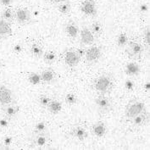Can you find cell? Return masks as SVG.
<instances>
[{"instance_id":"cell-1","label":"cell","mask_w":150,"mask_h":150,"mask_svg":"<svg viewBox=\"0 0 150 150\" xmlns=\"http://www.w3.org/2000/svg\"><path fill=\"white\" fill-rule=\"evenodd\" d=\"M93 87L97 92H98L100 94H108L110 93L113 87L114 83L113 80L108 75H103L99 77H98L93 82Z\"/></svg>"},{"instance_id":"cell-2","label":"cell","mask_w":150,"mask_h":150,"mask_svg":"<svg viewBox=\"0 0 150 150\" xmlns=\"http://www.w3.org/2000/svg\"><path fill=\"white\" fill-rule=\"evenodd\" d=\"M144 112H146V106L144 103H142V101L134 99V100H131L130 103L127 105L125 110V116L127 119L131 120L136 115Z\"/></svg>"},{"instance_id":"cell-3","label":"cell","mask_w":150,"mask_h":150,"mask_svg":"<svg viewBox=\"0 0 150 150\" xmlns=\"http://www.w3.org/2000/svg\"><path fill=\"white\" fill-rule=\"evenodd\" d=\"M95 105L97 110L100 114H107L112 110V103L111 100L105 97L103 94L99 95L98 98H95Z\"/></svg>"},{"instance_id":"cell-4","label":"cell","mask_w":150,"mask_h":150,"mask_svg":"<svg viewBox=\"0 0 150 150\" xmlns=\"http://www.w3.org/2000/svg\"><path fill=\"white\" fill-rule=\"evenodd\" d=\"M101 55H102L101 49L97 46H93L86 49L84 57H85L86 63L88 65H93L98 62V60L101 58Z\"/></svg>"},{"instance_id":"cell-5","label":"cell","mask_w":150,"mask_h":150,"mask_svg":"<svg viewBox=\"0 0 150 150\" xmlns=\"http://www.w3.org/2000/svg\"><path fill=\"white\" fill-rule=\"evenodd\" d=\"M126 52L130 58L137 59L142 55V54L143 53V46L138 42L131 41V42H128V43L127 44Z\"/></svg>"},{"instance_id":"cell-6","label":"cell","mask_w":150,"mask_h":150,"mask_svg":"<svg viewBox=\"0 0 150 150\" xmlns=\"http://www.w3.org/2000/svg\"><path fill=\"white\" fill-rule=\"evenodd\" d=\"M13 93L10 89L4 85L0 86V104L5 107L13 103Z\"/></svg>"},{"instance_id":"cell-7","label":"cell","mask_w":150,"mask_h":150,"mask_svg":"<svg viewBox=\"0 0 150 150\" xmlns=\"http://www.w3.org/2000/svg\"><path fill=\"white\" fill-rule=\"evenodd\" d=\"M81 11L88 16H94L97 15V6L93 0H84L81 4Z\"/></svg>"},{"instance_id":"cell-8","label":"cell","mask_w":150,"mask_h":150,"mask_svg":"<svg viewBox=\"0 0 150 150\" xmlns=\"http://www.w3.org/2000/svg\"><path fill=\"white\" fill-rule=\"evenodd\" d=\"M64 59L65 64L70 67L77 66L81 60V57L78 55L76 51H74V50H67L64 53Z\"/></svg>"},{"instance_id":"cell-9","label":"cell","mask_w":150,"mask_h":150,"mask_svg":"<svg viewBox=\"0 0 150 150\" xmlns=\"http://www.w3.org/2000/svg\"><path fill=\"white\" fill-rule=\"evenodd\" d=\"M16 18L17 22L21 25H28L32 21L31 13L26 8H19L16 12Z\"/></svg>"},{"instance_id":"cell-10","label":"cell","mask_w":150,"mask_h":150,"mask_svg":"<svg viewBox=\"0 0 150 150\" xmlns=\"http://www.w3.org/2000/svg\"><path fill=\"white\" fill-rule=\"evenodd\" d=\"M81 42L86 46H91L94 43V35L87 27H84L81 31Z\"/></svg>"},{"instance_id":"cell-11","label":"cell","mask_w":150,"mask_h":150,"mask_svg":"<svg viewBox=\"0 0 150 150\" xmlns=\"http://www.w3.org/2000/svg\"><path fill=\"white\" fill-rule=\"evenodd\" d=\"M131 120L134 127H143L149 123V115H148L147 112H144L136 115L135 117L131 119Z\"/></svg>"},{"instance_id":"cell-12","label":"cell","mask_w":150,"mask_h":150,"mask_svg":"<svg viewBox=\"0 0 150 150\" xmlns=\"http://www.w3.org/2000/svg\"><path fill=\"white\" fill-rule=\"evenodd\" d=\"M71 135L81 142L84 141L87 137V130L82 126H76L73 127L71 131Z\"/></svg>"},{"instance_id":"cell-13","label":"cell","mask_w":150,"mask_h":150,"mask_svg":"<svg viewBox=\"0 0 150 150\" xmlns=\"http://www.w3.org/2000/svg\"><path fill=\"white\" fill-rule=\"evenodd\" d=\"M12 35L10 23L0 18V38H6Z\"/></svg>"},{"instance_id":"cell-14","label":"cell","mask_w":150,"mask_h":150,"mask_svg":"<svg viewBox=\"0 0 150 150\" xmlns=\"http://www.w3.org/2000/svg\"><path fill=\"white\" fill-rule=\"evenodd\" d=\"M125 72L127 75L130 76H137L141 72V67L136 62H130L126 64Z\"/></svg>"},{"instance_id":"cell-15","label":"cell","mask_w":150,"mask_h":150,"mask_svg":"<svg viewBox=\"0 0 150 150\" xmlns=\"http://www.w3.org/2000/svg\"><path fill=\"white\" fill-rule=\"evenodd\" d=\"M47 142H48V135H47V133H46V132L34 134L33 143L35 146L42 148V147L47 145Z\"/></svg>"},{"instance_id":"cell-16","label":"cell","mask_w":150,"mask_h":150,"mask_svg":"<svg viewBox=\"0 0 150 150\" xmlns=\"http://www.w3.org/2000/svg\"><path fill=\"white\" fill-rule=\"evenodd\" d=\"M41 76V80L43 83L50 84L53 83L56 80V74L54 71L51 69H46L40 74Z\"/></svg>"},{"instance_id":"cell-17","label":"cell","mask_w":150,"mask_h":150,"mask_svg":"<svg viewBox=\"0 0 150 150\" xmlns=\"http://www.w3.org/2000/svg\"><path fill=\"white\" fill-rule=\"evenodd\" d=\"M107 128L103 122H98L92 127V132L97 137H103L106 134Z\"/></svg>"},{"instance_id":"cell-18","label":"cell","mask_w":150,"mask_h":150,"mask_svg":"<svg viewBox=\"0 0 150 150\" xmlns=\"http://www.w3.org/2000/svg\"><path fill=\"white\" fill-rule=\"evenodd\" d=\"M65 32L71 38H76L79 34V29L74 22H69L65 25Z\"/></svg>"},{"instance_id":"cell-19","label":"cell","mask_w":150,"mask_h":150,"mask_svg":"<svg viewBox=\"0 0 150 150\" xmlns=\"http://www.w3.org/2000/svg\"><path fill=\"white\" fill-rule=\"evenodd\" d=\"M4 108V114L8 118H12V117L16 116L18 114V112L20 111V107L15 103H10V104H8Z\"/></svg>"},{"instance_id":"cell-20","label":"cell","mask_w":150,"mask_h":150,"mask_svg":"<svg viewBox=\"0 0 150 150\" xmlns=\"http://www.w3.org/2000/svg\"><path fill=\"white\" fill-rule=\"evenodd\" d=\"M48 111L53 115H58L62 110V103L58 100H51L47 106Z\"/></svg>"},{"instance_id":"cell-21","label":"cell","mask_w":150,"mask_h":150,"mask_svg":"<svg viewBox=\"0 0 150 150\" xmlns=\"http://www.w3.org/2000/svg\"><path fill=\"white\" fill-rule=\"evenodd\" d=\"M30 52L32 54V56L36 57V58H40L43 54V49L42 47L38 44V43H33L31 46V49Z\"/></svg>"},{"instance_id":"cell-22","label":"cell","mask_w":150,"mask_h":150,"mask_svg":"<svg viewBox=\"0 0 150 150\" xmlns=\"http://www.w3.org/2000/svg\"><path fill=\"white\" fill-rule=\"evenodd\" d=\"M42 57H43V60L44 62L47 64H54L56 61L57 59V55L53 51H48V52H46L42 54Z\"/></svg>"},{"instance_id":"cell-23","label":"cell","mask_w":150,"mask_h":150,"mask_svg":"<svg viewBox=\"0 0 150 150\" xmlns=\"http://www.w3.org/2000/svg\"><path fill=\"white\" fill-rule=\"evenodd\" d=\"M91 32L94 35V37H99L102 32H103V25L102 24L98 21H94L93 23L91 25Z\"/></svg>"},{"instance_id":"cell-24","label":"cell","mask_w":150,"mask_h":150,"mask_svg":"<svg viewBox=\"0 0 150 150\" xmlns=\"http://www.w3.org/2000/svg\"><path fill=\"white\" fill-rule=\"evenodd\" d=\"M129 42V38H128V36L126 32H121L120 33L116 40V42H117V45L120 47H126L127 44Z\"/></svg>"},{"instance_id":"cell-25","label":"cell","mask_w":150,"mask_h":150,"mask_svg":"<svg viewBox=\"0 0 150 150\" xmlns=\"http://www.w3.org/2000/svg\"><path fill=\"white\" fill-rule=\"evenodd\" d=\"M1 18L4 19V20H5L6 21H8L9 23H11V21H12L13 19H14V11H13V9L11 8H5V9L4 10L3 14H2Z\"/></svg>"},{"instance_id":"cell-26","label":"cell","mask_w":150,"mask_h":150,"mask_svg":"<svg viewBox=\"0 0 150 150\" xmlns=\"http://www.w3.org/2000/svg\"><path fill=\"white\" fill-rule=\"evenodd\" d=\"M28 81L32 84V85H38L42 82L41 80V76L38 73L36 72H32L28 76Z\"/></svg>"},{"instance_id":"cell-27","label":"cell","mask_w":150,"mask_h":150,"mask_svg":"<svg viewBox=\"0 0 150 150\" xmlns=\"http://www.w3.org/2000/svg\"><path fill=\"white\" fill-rule=\"evenodd\" d=\"M71 4H70L69 2H67V1L63 2V3H60V4H59V7H58V10H59L61 14H63V15H67V14H69L70 11H71Z\"/></svg>"},{"instance_id":"cell-28","label":"cell","mask_w":150,"mask_h":150,"mask_svg":"<svg viewBox=\"0 0 150 150\" xmlns=\"http://www.w3.org/2000/svg\"><path fill=\"white\" fill-rule=\"evenodd\" d=\"M47 128V124L42 120V121H39L38 122L36 125H35V127H34V134L36 133H41V132H45Z\"/></svg>"},{"instance_id":"cell-29","label":"cell","mask_w":150,"mask_h":150,"mask_svg":"<svg viewBox=\"0 0 150 150\" xmlns=\"http://www.w3.org/2000/svg\"><path fill=\"white\" fill-rule=\"evenodd\" d=\"M65 102L70 104V105H73V104H76L77 102V97L76 95L73 93H70L68 94H66L65 96Z\"/></svg>"},{"instance_id":"cell-30","label":"cell","mask_w":150,"mask_h":150,"mask_svg":"<svg viewBox=\"0 0 150 150\" xmlns=\"http://www.w3.org/2000/svg\"><path fill=\"white\" fill-rule=\"evenodd\" d=\"M51 100L52 99L47 95H41L38 98V102H39L40 105L42 107H47Z\"/></svg>"},{"instance_id":"cell-31","label":"cell","mask_w":150,"mask_h":150,"mask_svg":"<svg viewBox=\"0 0 150 150\" xmlns=\"http://www.w3.org/2000/svg\"><path fill=\"white\" fill-rule=\"evenodd\" d=\"M136 87V84L132 80H126L125 81V87L127 91H133Z\"/></svg>"},{"instance_id":"cell-32","label":"cell","mask_w":150,"mask_h":150,"mask_svg":"<svg viewBox=\"0 0 150 150\" xmlns=\"http://www.w3.org/2000/svg\"><path fill=\"white\" fill-rule=\"evenodd\" d=\"M13 137L11 136H7L6 137H4V148L6 149H9V146L13 143Z\"/></svg>"},{"instance_id":"cell-33","label":"cell","mask_w":150,"mask_h":150,"mask_svg":"<svg viewBox=\"0 0 150 150\" xmlns=\"http://www.w3.org/2000/svg\"><path fill=\"white\" fill-rule=\"evenodd\" d=\"M144 42L146 43L147 46L149 47L150 43V29L149 26H148L146 29H145V32H144Z\"/></svg>"},{"instance_id":"cell-34","label":"cell","mask_w":150,"mask_h":150,"mask_svg":"<svg viewBox=\"0 0 150 150\" xmlns=\"http://www.w3.org/2000/svg\"><path fill=\"white\" fill-rule=\"evenodd\" d=\"M23 50V47L21 44H16L13 47V51L16 54H21Z\"/></svg>"},{"instance_id":"cell-35","label":"cell","mask_w":150,"mask_h":150,"mask_svg":"<svg viewBox=\"0 0 150 150\" xmlns=\"http://www.w3.org/2000/svg\"><path fill=\"white\" fill-rule=\"evenodd\" d=\"M139 10L141 13H147L149 11V5L146 4H142L139 6Z\"/></svg>"},{"instance_id":"cell-36","label":"cell","mask_w":150,"mask_h":150,"mask_svg":"<svg viewBox=\"0 0 150 150\" xmlns=\"http://www.w3.org/2000/svg\"><path fill=\"white\" fill-rule=\"evenodd\" d=\"M8 126V120L6 119H1L0 120V127L3 128H6Z\"/></svg>"},{"instance_id":"cell-37","label":"cell","mask_w":150,"mask_h":150,"mask_svg":"<svg viewBox=\"0 0 150 150\" xmlns=\"http://www.w3.org/2000/svg\"><path fill=\"white\" fill-rule=\"evenodd\" d=\"M76 53L78 54V55L81 57V59L85 55V53H86V49H85V48H82V47H81V48L76 50Z\"/></svg>"},{"instance_id":"cell-38","label":"cell","mask_w":150,"mask_h":150,"mask_svg":"<svg viewBox=\"0 0 150 150\" xmlns=\"http://www.w3.org/2000/svg\"><path fill=\"white\" fill-rule=\"evenodd\" d=\"M12 2L13 0H0V3L4 6H9Z\"/></svg>"},{"instance_id":"cell-39","label":"cell","mask_w":150,"mask_h":150,"mask_svg":"<svg viewBox=\"0 0 150 150\" xmlns=\"http://www.w3.org/2000/svg\"><path fill=\"white\" fill-rule=\"evenodd\" d=\"M51 3L53 4H60V3H63V2H65L67 0H49Z\"/></svg>"},{"instance_id":"cell-40","label":"cell","mask_w":150,"mask_h":150,"mask_svg":"<svg viewBox=\"0 0 150 150\" xmlns=\"http://www.w3.org/2000/svg\"><path fill=\"white\" fill-rule=\"evenodd\" d=\"M144 88L146 91H149L150 89V82L149 81H146L145 85H144Z\"/></svg>"},{"instance_id":"cell-41","label":"cell","mask_w":150,"mask_h":150,"mask_svg":"<svg viewBox=\"0 0 150 150\" xmlns=\"http://www.w3.org/2000/svg\"><path fill=\"white\" fill-rule=\"evenodd\" d=\"M1 68H2V64L0 62V71H1Z\"/></svg>"},{"instance_id":"cell-42","label":"cell","mask_w":150,"mask_h":150,"mask_svg":"<svg viewBox=\"0 0 150 150\" xmlns=\"http://www.w3.org/2000/svg\"><path fill=\"white\" fill-rule=\"evenodd\" d=\"M20 1H25V0H20Z\"/></svg>"}]
</instances>
